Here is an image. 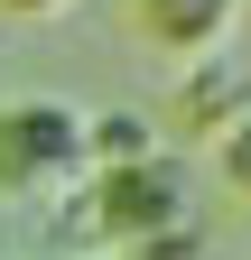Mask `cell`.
Instances as JSON below:
<instances>
[{
    "mask_svg": "<svg viewBox=\"0 0 251 260\" xmlns=\"http://www.w3.org/2000/svg\"><path fill=\"white\" fill-rule=\"evenodd\" d=\"M93 168L75 103H0V195H56Z\"/></svg>",
    "mask_w": 251,
    "mask_h": 260,
    "instance_id": "obj_1",
    "label": "cell"
},
{
    "mask_svg": "<svg viewBox=\"0 0 251 260\" xmlns=\"http://www.w3.org/2000/svg\"><path fill=\"white\" fill-rule=\"evenodd\" d=\"M93 205H103V233H121V242H159V233H177V223H186V177H177L168 149H149V158H131V168H103Z\"/></svg>",
    "mask_w": 251,
    "mask_h": 260,
    "instance_id": "obj_2",
    "label": "cell"
},
{
    "mask_svg": "<svg viewBox=\"0 0 251 260\" xmlns=\"http://www.w3.org/2000/svg\"><path fill=\"white\" fill-rule=\"evenodd\" d=\"M131 28L168 56H214L242 28V0H131Z\"/></svg>",
    "mask_w": 251,
    "mask_h": 260,
    "instance_id": "obj_3",
    "label": "cell"
},
{
    "mask_svg": "<svg viewBox=\"0 0 251 260\" xmlns=\"http://www.w3.org/2000/svg\"><path fill=\"white\" fill-rule=\"evenodd\" d=\"M84 149H93V168H131V158L159 149V130L140 112H103V121H84Z\"/></svg>",
    "mask_w": 251,
    "mask_h": 260,
    "instance_id": "obj_4",
    "label": "cell"
},
{
    "mask_svg": "<svg viewBox=\"0 0 251 260\" xmlns=\"http://www.w3.org/2000/svg\"><path fill=\"white\" fill-rule=\"evenodd\" d=\"M214 140H224V186H233L242 205H251V103H242L224 130H214Z\"/></svg>",
    "mask_w": 251,
    "mask_h": 260,
    "instance_id": "obj_5",
    "label": "cell"
},
{
    "mask_svg": "<svg viewBox=\"0 0 251 260\" xmlns=\"http://www.w3.org/2000/svg\"><path fill=\"white\" fill-rule=\"evenodd\" d=\"M0 10H10V19H66L75 0H0Z\"/></svg>",
    "mask_w": 251,
    "mask_h": 260,
    "instance_id": "obj_6",
    "label": "cell"
}]
</instances>
